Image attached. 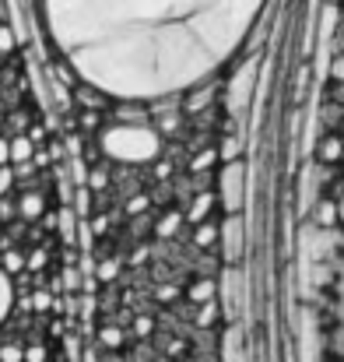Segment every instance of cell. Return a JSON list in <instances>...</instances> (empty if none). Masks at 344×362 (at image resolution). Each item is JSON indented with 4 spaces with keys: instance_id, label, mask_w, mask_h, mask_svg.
Returning a JSON list of instances; mask_svg holds the SVG:
<instances>
[{
    "instance_id": "obj_1",
    "label": "cell",
    "mask_w": 344,
    "mask_h": 362,
    "mask_svg": "<svg viewBox=\"0 0 344 362\" xmlns=\"http://www.w3.org/2000/svg\"><path fill=\"white\" fill-rule=\"evenodd\" d=\"M263 0H42L71 67L119 99L183 92L249 35Z\"/></svg>"
}]
</instances>
